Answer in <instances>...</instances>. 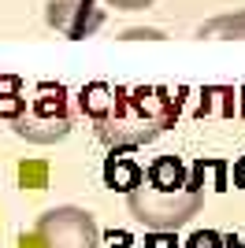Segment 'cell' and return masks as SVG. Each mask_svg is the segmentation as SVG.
<instances>
[{
	"label": "cell",
	"instance_id": "cell-1",
	"mask_svg": "<svg viewBox=\"0 0 245 248\" xmlns=\"http://www.w3.org/2000/svg\"><path fill=\"white\" fill-rule=\"evenodd\" d=\"M74 108L93 123V134L112 152L149 145L178 119V96H171L163 85L89 82L78 89Z\"/></svg>",
	"mask_w": 245,
	"mask_h": 248
},
{
	"label": "cell",
	"instance_id": "cell-2",
	"mask_svg": "<svg viewBox=\"0 0 245 248\" xmlns=\"http://www.w3.org/2000/svg\"><path fill=\"white\" fill-rule=\"evenodd\" d=\"M204 163H186L182 155H156L145 167V182L126 197L130 215L153 233L186 226L204 204Z\"/></svg>",
	"mask_w": 245,
	"mask_h": 248
},
{
	"label": "cell",
	"instance_id": "cell-3",
	"mask_svg": "<svg viewBox=\"0 0 245 248\" xmlns=\"http://www.w3.org/2000/svg\"><path fill=\"white\" fill-rule=\"evenodd\" d=\"M71 126H74L71 93L60 82H37L26 96V111L11 123V130L30 145H56L71 134Z\"/></svg>",
	"mask_w": 245,
	"mask_h": 248
},
{
	"label": "cell",
	"instance_id": "cell-4",
	"mask_svg": "<svg viewBox=\"0 0 245 248\" xmlns=\"http://www.w3.org/2000/svg\"><path fill=\"white\" fill-rule=\"evenodd\" d=\"M37 241L41 248H101V230L89 211L63 204L37 218Z\"/></svg>",
	"mask_w": 245,
	"mask_h": 248
},
{
	"label": "cell",
	"instance_id": "cell-5",
	"mask_svg": "<svg viewBox=\"0 0 245 248\" xmlns=\"http://www.w3.org/2000/svg\"><path fill=\"white\" fill-rule=\"evenodd\" d=\"M45 22L52 30H60L67 41H82L93 30H101L104 8L97 0H52L45 8Z\"/></svg>",
	"mask_w": 245,
	"mask_h": 248
},
{
	"label": "cell",
	"instance_id": "cell-6",
	"mask_svg": "<svg viewBox=\"0 0 245 248\" xmlns=\"http://www.w3.org/2000/svg\"><path fill=\"white\" fill-rule=\"evenodd\" d=\"M141 182H145V170L138 167V159H130V155H122V152H112L108 159H104V186L108 189L130 197Z\"/></svg>",
	"mask_w": 245,
	"mask_h": 248
},
{
	"label": "cell",
	"instance_id": "cell-7",
	"mask_svg": "<svg viewBox=\"0 0 245 248\" xmlns=\"http://www.w3.org/2000/svg\"><path fill=\"white\" fill-rule=\"evenodd\" d=\"M22 111H26V89H22V78H15V74H0V119L15 123Z\"/></svg>",
	"mask_w": 245,
	"mask_h": 248
},
{
	"label": "cell",
	"instance_id": "cell-8",
	"mask_svg": "<svg viewBox=\"0 0 245 248\" xmlns=\"http://www.w3.org/2000/svg\"><path fill=\"white\" fill-rule=\"evenodd\" d=\"M197 37H238L245 41V11H234V15H219V19L204 22Z\"/></svg>",
	"mask_w": 245,
	"mask_h": 248
},
{
	"label": "cell",
	"instance_id": "cell-9",
	"mask_svg": "<svg viewBox=\"0 0 245 248\" xmlns=\"http://www.w3.org/2000/svg\"><path fill=\"white\" fill-rule=\"evenodd\" d=\"M182 248H245V237L223 233V230H197V233L186 237Z\"/></svg>",
	"mask_w": 245,
	"mask_h": 248
},
{
	"label": "cell",
	"instance_id": "cell-10",
	"mask_svg": "<svg viewBox=\"0 0 245 248\" xmlns=\"http://www.w3.org/2000/svg\"><path fill=\"white\" fill-rule=\"evenodd\" d=\"M104 4H112L119 11H141V8H153V0H104Z\"/></svg>",
	"mask_w": 245,
	"mask_h": 248
},
{
	"label": "cell",
	"instance_id": "cell-11",
	"mask_svg": "<svg viewBox=\"0 0 245 248\" xmlns=\"http://www.w3.org/2000/svg\"><path fill=\"white\" fill-rule=\"evenodd\" d=\"M104 248H130V233H122V230H112V233L104 237Z\"/></svg>",
	"mask_w": 245,
	"mask_h": 248
},
{
	"label": "cell",
	"instance_id": "cell-12",
	"mask_svg": "<svg viewBox=\"0 0 245 248\" xmlns=\"http://www.w3.org/2000/svg\"><path fill=\"white\" fill-rule=\"evenodd\" d=\"M234 182H238V186L245 189V155H242V159L234 163Z\"/></svg>",
	"mask_w": 245,
	"mask_h": 248
},
{
	"label": "cell",
	"instance_id": "cell-13",
	"mask_svg": "<svg viewBox=\"0 0 245 248\" xmlns=\"http://www.w3.org/2000/svg\"><path fill=\"white\" fill-rule=\"evenodd\" d=\"M149 245H153V248H175V241H171V237H163V233H156Z\"/></svg>",
	"mask_w": 245,
	"mask_h": 248
}]
</instances>
